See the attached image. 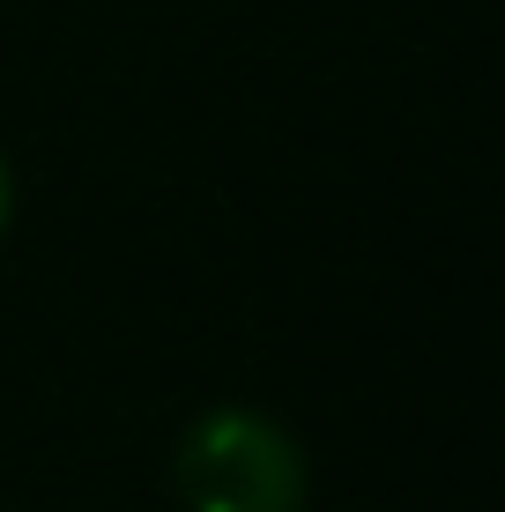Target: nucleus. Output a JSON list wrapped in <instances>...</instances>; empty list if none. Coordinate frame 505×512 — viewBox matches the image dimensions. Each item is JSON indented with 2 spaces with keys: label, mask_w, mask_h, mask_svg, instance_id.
<instances>
[{
  "label": "nucleus",
  "mask_w": 505,
  "mask_h": 512,
  "mask_svg": "<svg viewBox=\"0 0 505 512\" xmlns=\"http://www.w3.org/2000/svg\"><path fill=\"white\" fill-rule=\"evenodd\" d=\"M8 223H15V171H8V156H0V238H8Z\"/></svg>",
  "instance_id": "obj_2"
},
{
  "label": "nucleus",
  "mask_w": 505,
  "mask_h": 512,
  "mask_svg": "<svg viewBox=\"0 0 505 512\" xmlns=\"http://www.w3.org/2000/svg\"><path fill=\"white\" fill-rule=\"evenodd\" d=\"M171 490L186 512H305L312 468L290 423L246 401H216L171 446Z\"/></svg>",
  "instance_id": "obj_1"
}]
</instances>
